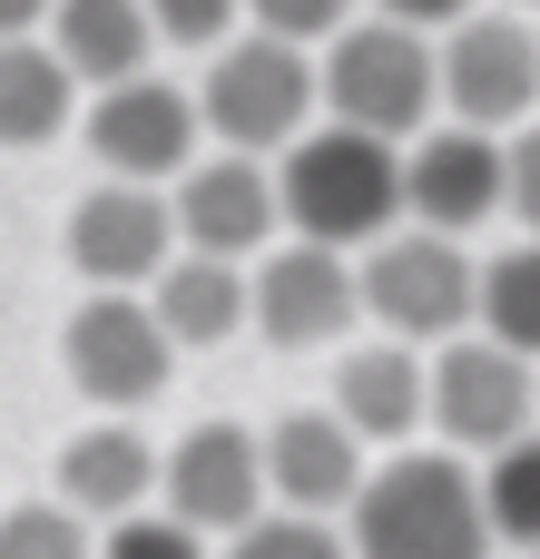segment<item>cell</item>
Instances as JSON below:
<instances>
[{
  "label": "cell",
  "instance_id": "6da1fadb",
  "mask_svg": "<svg viewBox=\"0 0 540 559\" xmlns=\"http://www.w3.org/2000/svg\"><path fill=\"white\" fill-rule=\"evenodd\" d=\"M344 540H354V559H492L502 550L492 511H482V481L453 442L374 462L354 511H344Z\"/></svg>",
  "mask_w": 540,
  "mask_h": 559
},
{
  "label": "cell",
  "instance_id": "7a4b0ae2",
  "mask_svg": "<svg viewBox=\"0 0 540 559\" xmlns=\"http://www.w3.org/2000/svg\"><path fill=\"white\" fill-rule=\"evenodd\" d=\"M275 197H285V226H295V236L374 246V236L403 216V157H394V138H374V128H354V118H325V128H295V138H285Z\"/></svg>",
  "mask_w": 540,
  "mask_h": 559
},
{
  "label": "cell",
  "instance_id": "3957f363",
  "mask_svg": "<svg viewBox=\"0 0 540 559\" xmlns=\"http://www.w3.org/2000/svg\"><path fill=\"white\" fill-rule=\"evenodd\" d=\"M325 108L374 128V138H423L433 108H443V59H433V29L374 10V20H344L325 39V69H315Z\"/></svg>",
  "mask_w": 540,
  "mask_h": 559
},
{
  "label": "cell",
  "instance_id": "277c9868",
  "mask_svg": "<svg viewBox=\"0 0 540 559\" xmlns=\"http://www.w3.org/2000/svg\"><path fill=\"white\" fill-rule=\"evenodd\" d=\"M354 275H364V314H374L384 334H403V344H443V334H462L472 305H482V265H472V246L443 236V226H413V236L384 226Z\"/></svg>",
  "mask_w": 540,
  "mask_h": 559
},
{
  "label": "cell",
  "instance_id": "5b68a950",
  "mask_svg": "<svg viewBox=\"0 0 540 559\" xmlns=\"http://www.w3.org/2000/svg\"><path fill=\"white\" fill-rule=\"evenodd\" d=\"M423 373H433V432L453 442V452H502L512 432H531L540 423V373L521 344H502V334H443L433 354H423Z\"/></svg>",
  "mask_w": 540,
  "mask_h": 559
},
{
  "label": "cell",
  "instance_id": "8992f818",
  "mask_svg": "<svg viewBox=\"0 0 540 559\" xmlns=\"http://www.w3.org/2000/svg\"><path fill=\"white\" fill-rule=\"evenodd\" d=\"M197 118H207V138L216 147H285L305 118H315V59H305V39H275V29H256V39H216V69H207V88H197Z\"/></svg>",
  "mask_w": 540,
  "mask_h": 559
},
{
  "label": "cell",
  "instance_id": "52a82bcc",
  "mask_svg": "<svg viewBox=\"0 0 540 559\" xmlns=\"http://www.w3.org/2000/svg\"><path fill=\"white\" fill-rule=\"evenodd\" d=\"M364 314V275H354V246H325V236H285L256 255L246 275V324L275 344V354H315V344H344Z\"/></svg>",
  "mask_w": 540,
  "mask_h": 559
},
{
  "label": "cell",
  "instance_id": "ba28073f",
  "mask_svg": "<svg viewBox=\"0 0 540 559\" xmlns=\"http://www.w3.org/2000/svg\"><path fill=\"white\" fill-rule=\"evenodd\" d=\"M59 364H69V383H79L89 403H108V413H138V403H157V393H167V364H177V344H167L157 305H138V285H98V295L69 314V334H59Z\"/></svg>",
  "mask_w": 540,
  "mask_h": 559
},
{
  "label": "cell",
  "instance_id": "9c48e42d",
  "mask_svg": "<svg viewBox=\"0 0 540 559\" xmlns=\"http://www.w3.org/2000/svg\"><path fill=\"white\" fill-rule=\"evenodd\" d=\"M443 108L472 118V128H521L540 108V29L521 10H462L443 39Z\"/></svg>",
  "mask_w": 540,
  "mask_h": 559
},
{
  "label": "cell",
  "instance_id": "30bf717a",
  "mask_svg": "<svg viewBox=\"0 0 540 559\" xmlns=\"http://www.w3.org/2000/svg\"><path fill=\"white\" fill-rule=\"evenodd\" d=\"M197 138H207L197 98L167 88V79H148V69L108 79L98 108H89V157L108 177H138V187H177V167L197 157Z\"/></svg>",
  "mask_w": 540,
  "mask_h": 559
},
{
  "label": "cell",
  "instance_id": "8fae6325",
  "mask_svg": "<svg viewBox=\"0 0 540 559\" xmlns=\"http://www.w3.org/2000/svg\"><path fill=\"white\" fill-rule=\"evenodd\" d=\"M502 206H512L502 128L453 118V128H423V138H413V157H403V216H413V226L462 236V226H492Z\"/></svg>",
  "mask_w": 540,
  "mask_h": 559
},
{
  "label": "cell",
  "instance_id": "7c38bea8",
  "mask_svg": "<svg viewBox=\"0 0 540 559\" xmlns=\"http://www.w3.org/2000/svg\"><path fill=\"white\" fill-rule=\"evenodd\" d=\"M177 246H207V255H266L275 226H285V197H275V167H256V147H226V157H187L177 167Z\"/></svg>",
  "mask_w": 540,
  "mask_h": 559
},
{
  "label": "cell",
  "instance_id": "4fadbf2b",
  "mask_svg": "<svg viewBox=\"0 0 540 559\" xmlns=\"http://www.w3.org/2000/svg\"><path fill=\"white\" fill-rule=\"evenodd\" d=\"M59 246H69V265L89 285H157V265L177 255V206L157 187H138V177H108V187H89L69 206Z\"/></svg>",
  "mask_w": 540,
  "mask_h": 559
},
{
  "label": "cell",
  "instance_id": "5bb4252c",
  "mask_svg": "<svg viewBox=\"0 0 540 559\" xmlns=\"http://www.w3.org/2000/svg\"><path fill=\"white\" fill-rule=\"evenodd\" d=\"M157 491H167V511L197 521V531H246V521L266 511V432H246V423H197V432L157 462Z\"/></svg>",
  "mask_w": 540,
  "mask_h": 559
},
{
  "label": "cell",
  "instance_id": "9a60e30c",
  "mask_svg": "<svg viewBox=\"0 0 540 559\" xmlns=\"http://www.w3.org/2000/svg\"><path fill=\"white\" fill-rule=\"evenodd\" d=\"M364 452H374V442H364L344 413H285V423L266 432V501L344 521L354 491H364V472H374Z\"/></svg>",
  "mask_w": 540,
  "mask_h": 559
},
{
  "label": "cell",
  "instance_id": "2e32d148",
  "mask_svg": "<svg viewBox=\"0 0 540 559\" xmlns=\"http://www.w3.org/2000/svg\"><path fill=\"white\" fill-rule=\"evenodd\" d=\"M334 413H344L374 452H403V442L433 423V373H423V354H413L403 334L354 344V354L334 364Z\"/></svg>",
  "mask_w": 540,
  "mask_h": 559
},
{
  "label": "cell",
  "instance_id": "e0dca14e",
  "mask_svg": "<svg viewBox=\"0 0 540 559\" xmlns=\"http://www.w3.org/2000/svg\"><path fill=\"white\" fill-rule=\"evenodd\" d=\"M157 442L148 432H128V423H89V432H69L59 442V501L79 511V521H128V511H148V491H157Z\"/></svg>",
  "mask_w": 540,
  "mask_h": 559
},
{
  "label": "cell",
  "instance_id": "ac0fdd59",
  "mask_svg": "<svg viewBox=\"0 0 540 559\" xmlns=\"http://www.w3.org/2000/svg\"><path fill=\"white\" fill-rule=\"evenodd\" d=\"M39 29H49V49L79 69V88H108V79L148 69V49H157L148 0H49Z\"/></svg>",
  "mask_w": 540,
  "mask_h": 559
},
{
  "label": "cell",
  "instance_id": "d6986e66",
  "mask_svg": "<svg viewBox=\"0 0 540 559\" xmlns=\"http://www.w3.org/2000/svg\"><path fill=\"white\" fill-rule=\"evenodd\" d=\"M157 324H167L177 354H187V344H226V334L246 324V265H236V255H207V246L167 255V265H157Z\"/></svg>",
  "mask_w": 540,
  "mask_h": 559
},
{
  "label": "cell",
  "instance_id": "ffe728a7",
  "mask_svg": "<svg viewBox=\"0 0 540 559\" xmlns=\"http://www.w3.org/2000/svg\"><path fill=\"white\" fill-rule=\"evenodd\" d=\"M69 108H79V69H69L49 39L10 29V39H0V147H39V138H59Z\"/></svg>",
  "mask_w": 540,
  "mask_h": 559
},
{
  "label": "cell",
  "instance_id": "44dd1931",
  "mask_svg": "<svg viewBox=\"0 0 540 559\" xmlns=\"http://www.w3.org/2000/svg\"><path fill=\"white\" fill-rule=\"evenodd\" d=\"M482 511L502 550H540V423L512 432L502 452H482Z\"/></svg>",
  "mask_w": 540,
  "mask_h": 559
},
{
  "label": "cell",
  "instance_id": "7402d4cb",
  "mask_svg": "<svg viewBox=\"0 0 540 559\" xmlns=\"http://www.w3.org/2000/svg\"><path fill=\"white\" fill-rule=\"evenodd\" d=\"M472 324L502 334V344H521V354L540 364V236L502 246V255L482 265V305H472Z\"/></svg>",
  "mask_w": 540,
  "mask_h": 559
},
{
  "label": "cell",
  "instance_id": "603a6c76",
  "mask_svg": "<svg viewBox=\"0 0 540 559\" xmlns=\"http://www.w3.org/2000/svg\"><path fill=\"white\" fill-rule=\"evenodd\" d=\"M226 559H354V540L325 521V511H256L246 531H226Z\"/></svg>",
  "mask_w": 540,
  "mask_h": 559
},
{
  "label": "cell",
  "instance_id": "cb8c5ba5",
  "mask_svg": "<svg viewBox=\"0 0 540 559\" xmlns=\"http://www.w3.org/2000/svg\"><path fill=\"white\" fill-rule=\"evenodd\" d=\"M0 559H98V550L69 501H20V511H0Z\"/></svg>",
  "mask_w": 540,
  "mask_h": 559
},
{
  "label": "cell",
  "instance_id": "d4e9b609",
  "mask_svg": "<svg viewBox=\"0 0 540 559\" xmlns=\"http://www.w3.org/2000/svg\"><path fill=\"white\" fill-rule=\"evenodd\" d=\"M98 559H207V531L197 521H177V511H128V521H108V540H98Z\"/></svg>",
  "mask_w": 540,
  "mask_h": 559
},
{
  "label": "cell",
  "instance_id": "484cf974",
  "mask_svg": "<svg viewBox=\"0 0 540 559\" xmlns=\"http://www.w3.org/2000/svg\"><path fill=\"white\" fill-rule=\"evenodd\" d=\"M236 10H246V0H148L157 39H177V49H216V39L236 29Z\"/></svg>",
  "mask_w": 540,
  "mask_h": 559
},
{
  "label": "cell",
  "instance_id": "4316f807",
  "mask_svg": "<svg viewBox=\"0 0 540 559\" xmlns=\"http://www.w3.org/2000/svg\"><path fill=\"white\" fill-rule=\"evenodd\" d=\"M246 20L275 29V39H305V49H315V39H334V29L354 20V0H246Z\"/></svg>",
  "mask_w": 540,
  "mask_h": 559
},
{
  "label": "cell",
  "instance_id": "83f0119b",
  "mask_svg": "<svg viewBox=\"0 0 540 559\" xmlns=\"http://www.w3.org/2000/svg\"><path fill=\"white\" fill-rule=\"evenodd\" d=\"M502 157H512V216L540 236V108L512 128V138H502Z\"/></svg>",
  "mask_w": 540,
  "mask_h": 559
},
{
  "label": "cell",
  "instance_id": "f1b7e54d",
  "mask_svg": "<svg viewBox=\"0 0 540 559\" xmlns=\"http://www.w3.org/2000/svg\"><path fill=\"white\" fill-rule=\"evenodd\" d=\"M374 10H394V20H413V29H453L472 0H374Z\"/></svg>",
  "mask_w": 540,
  "mask_h": 559
},
{
  "label": "cell",
  "instance_id": "f546056e",
  "mask_svg": "<svg viewBox=\"0 0 540 559\" xmlns=\"http://www.w3.org/2000/svg\"><path fill=\"white\" fill-rule=\"evenodd\" d=\"M39 20H49V0H0V39L10 29H39Z\"/></svg>",
  "mask_w": 540,
  "mask_h": 559
},
{
  "label": "cell",
  "instance_id": "4dcf8cb0",
  "mask_svg": "<svg viewBox=\"0 0 540 559\" xmlns=\"http://www.w3.org/2000/svg\"><path fill=\"white\" fill-rule=\"evenodd\" d=\"M512 10H540V0H512Z\"/></svg>",
  "mask_w": 540,
  "mask_h": 559
},
{
  "label": "cell",
  "instance_id": "1f68e13d",
  "mask_svg": "<svg viewBox=\"0 0 540 559\" xmlns=\"http://www.w3.org/2000/svg\"><path fill=\"white\" fill-rule=\"evenodd\" d=\"M521 559H540V550H521Z\"/></svg>",
  "mask_w": 540,
  "mask_h": 559
}]
</instances>
